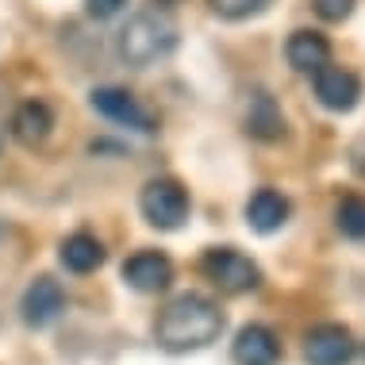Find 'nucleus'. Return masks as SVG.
Returning <instances> with one entry per match:
<instances>
[{
    "instance_id": "18",
    "label": "nucleus",
    "mask_w": 365,
    "mask_h": 365,
    "mask_svg": "<svg viewBox=\"0 0 365 365\" xmlns=\"http://www.w3.org/2000/svg\"><path fill=\"white\" fill-rule=\"evenodd\" d=\"M354 4H358V0H312L315 16L327 19V24H342V19H350Z\"/></svg>"
},
{
    "instance_id": "10",
    "label": "nucleus",
    "mask_w": 365,
    "mask_h": 365,
    "mask_svg": "<svg viewBox=\"0 0 365 365\" xmlns=\"http://www.w3.org/2000/svg\"><path fill=\"white\" fill-rule=\"evenodd\" d=\"M123 281L135 292H146V296L165 292L173 284V262L162 250H139L123 262Z\"/></svg>"
},
{
    "instance_id": "3",
    "label": "nucleus",
    "mask_w": 365,
    "mask_h": 365,
    "mask_svg": "<svg viewBox=\"0 0 365 365\" xmlns=\"http://www.w3.org/2000/svg\"><path fill=\"white\" fill-rule=\"evenodd\" d=\"M200 273L227 296H246L262 289V265L250 254L235 250V246H212L200 258Z\"/></svg>"
},
{
    "instance_id": "7",
    "label": "nucleus",
    "mask_w": 365,
    "mask_h": 365,
    "mask_svg": "<svg viewBox=\"0 0 365 365\" xmlns=\"http://www.w3.org/2000/svg\"><path fill=\"white\" fill-rule=\"evenodd\" d=\"M62 312H66V289L54 277H46V273L35 277L19 296V319L31 331H46L51 323L62 319Z\"/></svg>"
},
{
    "instance_id": "15",
    "label": "nucleus",
    "mask_w": 365,
    "mask_h": 365,
    "mask_svg": "<svg viewBox=\"0 0 365 365\" xmlns=\"http://www.w3.org/2000/svg\"><path fill=\"white\" fill-rule=\"evenodd\" d=\"M58 258H62V265L70 273H96L104 265L108 258V250H104V242L96 239V235H88V231H73L70 239H62V246H58Z\"/></svg>"
},
{
    "instance_id": "17",
    "label": "nucleus",
    "mask_w": 365,
    "mask_h": 365,
    "mask_svg": "<svg viewBox=\"0 0 365 365\" xmlns=\"http://www.w3.org/2000/svg\"><path fill=\"white\" fill-rule=\"evenodd\" d=\"M208 4L220 19H250V16H262L273 0H208Z\"/></svg>"
},
{
    "instance_id": "12",
    "label": "nucleus",
    "mask_w": 365,
    "mask_h": 365,
    "mask_svg": "<svg viewBox=\"0 0 365 365\" xmlns=\"http://www.w3.org/2000/svg\"><path fill=\"white\" fill-rule=\"evenodd\" d=\"M289 215H292V204H289V196H284L281 189H258L246 200V223H250V231H258V235H277L284 223H289Z\"/></svg>"
},
{
    "instance_id": "4",
    "label": "nucleus",
    "mask_w": 365,
    "mask_h": 365,
    "mask_svg": "<svg viewBox=\"0 0 365 365\" xmlns=\"http://www.w3.org/2000/svg\"><path fill=\"white\" fill-rule=\"evenodd\" d=\"M189 189H185L177 177H150L139 192V212L143 220L158 227V231H177L185 220H189Z\"/></svg>"
},
{
    "instance_id": "2",
    "label": "nucleus",
    "mask_w": 365,
    "mask_h": 365,
    "mask_svg": "<svg viewBox=\"0 0 365 365\" xmlns=\"http://www.w3.org/2000/svg\"><path fill=\"white\" fill-rule=\"evenodd\" d=\"M115 51L127 66L135 70H150L162 58H170L177 51V24L158 8H146V12H135L127 24L120 27V38H115Z\"/></svg>"
},
{
    "instance_id": "19",
    "label": "nucleus",
    "mask_w": 365,
    "mask_h": 365,
    "mask_svg": "<svg viewBox=\"0 0 365 365\" xmlns=\"http://www.w3.org/2000/svg\"><path fill=\"white\" fill-rule=\"evenodd\" d=\"M127 8V0H85V12L93 19H112Z\"/></svg>"
},
{
    "instance_id": "9",
    "label": "nucleus",
    "mask_w": 365,
    "mask_h": 365,
    "mask_svg": "<svg viewBox=\"0 0 365 365\" xmlns=\"http://www.w3.org/2000/svg\"><path fill=\"white\" fill-rule=\"evenodd\" d=\"M246 135L258 139V143H265V146L281 143L284 135H289V120H284L277 96L265 93V88L250 93V101H246Z\"/></svg>"
},
{
    "instance_id": "16",
    "label": "nucleus",
    "mask_w": 365,
    "mask_h": 365,
    "mask_svg": "<svg viewBox=\"0 0 365 365\" xmlns=\"http://www.w3.org/2000/svg\"><path fill=\"white\" fill-rule=\"evenodd\" d=\"M334 227L342 231V239L365 242V200L361 196H342L334 208Z\"/></svg>"
},
{
    "instance_id": "8",
    "label": "nucleus",
    "mask_w": 365,
    "mask_h": 365,
    "mask_svg": "<svg viewBox=\"0 0 365 365\" xmlns=\"http://www.w3.org/2000/svg\"><path fill=\"white\" fill-rule=\"evenodd\" d=\"M354 354H358V342H354L350 327H342V323H319V327L304 334L308 365H350Z\"/></svg>"
},
{
    "instance_id": "14",
    "label": "nucleus",
    "mask_w": 365,
    "mask_h": 365,
    "mask_svg": "<svg viewBox=\"0 0 365 365\" xmlns=\"http://www.w3.org/2000/svg\"><path fill=\"white\" fill-rule=\"evenodd\" d=\"M284 58H289V66L296 73H315L319 66H327L331 62V38L323 35V31H292L289 35V43H284Z\"/></svg>"
},
{
    "instance_id": "6",
    "label": "nucleus",
    "mask_w": 365,
    "mask_h": 365,
    "mask_svg": "<svg viewBox=\"0 0 365 365\" xmlns=\"http://www.w3.org/2000/svg\"><path fill=\"white\" fill-rule=\"evenodd\" d=\"M312 88H315V101L334 115H346L361 104V77L346 70V66H331V62L319 66L312 73Z\"/></svg>"
},
{
    "instance_id": "11",
    "label": "nucleus",
    "mask_w": 365,
    "mask_h": 365,
    "mask_svg": "<svg viewBox=\"0 0 365 365\" xmlns=\"http://www.w3.org/2000/svg\"><path fill=\"white\" fill-rule=\"evenodd\" d=\"M235 365H281V339L265 323H246L231 342Z\"/></svg>"
},
{
    "instance_id": "13",
    "label": "nucleus",
    "mask_w": 365,
    "mask_h": 365,
    "mask_svg": "<svg viewBox=\"0 0 365 365\" xmlns=\"http://www.w3.org/2000/svg\"><path fill=\"white\" fill-rule=\"evenodd\" d=\"M54 131V112L46 101H38V96H31V101H24L16 108L12 115V135L19 146H27V150H35V146H43L46 139H51Z\"/></svg>"
},
{
    "instance_id": "5",
    "label": "nucleus",
    "mask_w": 365,
    "mask_h": 365,
    "mask_svg": "<svg viewBox=\"0 0 365 365\" xmlns=\"http://www.w3.org/2000/svg\"><path fill=\"white\" fill-rule=\"evenodd\" d=\"M88 104H93L96 115H104V120L115 123V127H127V131H139V135H154L158 131V115L123 85L93 88V93H88Z\"/></svg>"
},
{
    "instance_id": "1",
    "label": "nucleus",
    "mask_w": 365,
    "mask_h": 365,
    "mask_svg": "<svg viewBox=\"0 0 365 365\" xmlns=\"http://www.w3.org/2000/svg\"><path fill=\"white\" fill-rule=\"evenodd\" d=\"M223 327H227V315L220 312L215 300L200 292H181L158 312L154 339L170 354H196V350H208L212 342H220Z\"/></svg>"
}]
</instances>
